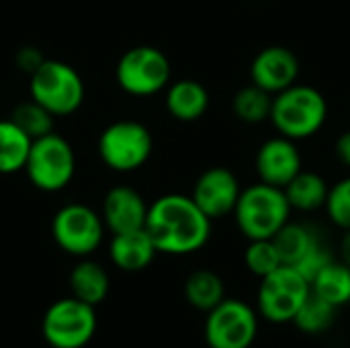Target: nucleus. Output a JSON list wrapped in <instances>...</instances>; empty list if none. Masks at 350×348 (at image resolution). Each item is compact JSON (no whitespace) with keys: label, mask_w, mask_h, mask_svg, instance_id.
<instances>
[{"label":"nucleus","mask_w":350,"mask_h":348,"mask_svg":"<svg viewBox=\"0 0 350 348\" xmlns=\"http://www.w3.org/2000/svg\"><path fill=\"white\" fill-rule=\"evenodd\" d=\"M146 232L158 252L185 256L199 252L211 238V219L197 207L193 197L170 193L148 207Z\"/></svg>","instance_id":"f257e3e1"},{"label":"nucleus","mask_w":350,"mask_h":348,"mask_svg":"<svg viewBox=\"0 0 350 348\" xmlns=\"http://www.w3.org/2000/svg\"><path fill=\"white\" fill-rule=\"evenodd\" d=\"M271 123L293 142L316 135L328 119L326 96L310 84H291L289 88L273 94Z\"/></svg>","instance_id":"f03ea898"},{"label":"nucleus","mask_w":350,"mask_h":348,"mask_svg":"<svg viewBox=\"0 0 350 348\" xmlns=\"http://www.w3.org/2000/svg\"><path fill=\"white\" fill-rule=\"evenodd\" d=\"M291 205L285 191L267 183L242 189L234 207L238 230L248 240H273L275 234L291 219Z\"/></svg>","instance_id":"7ed1b4c3"},{"label":"nucleus","mask_w":350,"mask_h":348,"mask_svg":"<svg viewBox=\"0 0 350 348\" xmlns=\"http://www.w3.org/2000/svg\"><path fill=\"white\" fill-rule=\"evenodd\" d=\"M310 293V281L297 269L281 265L267 277L258 279L254 308L260 320L273 326H285L293 322Z\"/></svg>","instance_id":"20e7f679"},{"label":"nucleus","mask_w":350,"mask_h":348,"mask_svg":"<svg viewBox=\"0 0 350 348\" xmlns=\"http://www.w3.org/2000/svg\"><path fill=\"white\" fill-rule=\"evenodd\" d=\"M31 98L53 117H66L80 109L84 101L82 76L66 62L45 59L31 74Z\"/></svg>","instance_id":"39448f33"},{"label":"nucleus","mask_w":350,"mask_h":348,"mask_svg":"<svg viewBox=\"0 0 350 348\" xmlns=\"http://www.w3.org/2000/svg\"><path fill=\"white\" fill-rule=\"evenodd\" d=\"M260 332L256 308L238 297H226L207 312L203 338L209 348H252Z\"/></svg>","instance_id":"423d86ee"},{"label":"nucleus","mask_w":350,"mask_h":348,"mask_svg":"<svg viewBox=\"0 0 350 348\" xmlns=\"http://www.w3.org/2000/svg\"><path fill=\"white\" fill-rule=\"evenodd\" d=\"M25 172L39 191L57 193L66 189L76 172V156L70 142L53 131L33 139Z\"/></svg>","instance_id":"0eeeda50"},{"label":"nucleus","mask_w":350,"mask_h":348,"mask_svg":"<svg viewBox=\"0 0 350 348\" xmlns=\"http://www.w3.org/2000/svg\"><path fill=\"white\" fill-rule=\"evenodd\" d=\"M96 324L94 306L72 295L47 308L41 320V334L49 347L82 348L92 340Z\"/></svg>","instance_id":"6e6552de"},{"label":"nucleus","mask_w":350,"mask_h":348,"mask_svg":"<svg viewBox=\"0 0 350 348\" xmlns=\"http://www.w3.org/2000/svg\"><path fill=\"white\" fill-rule=\"evenodd\" d=\"M154 150L152 133L137 121H115L98 137V156L115 172L142 168Z\"/></svg>","instance_id":"1a4fd4ad"},{"label":"nucleus","mask_w":350,"mask_h":348,"mask_svg":"<svg viewBox=\"0 0 350 348\" xmlns=\"http://www.w3.org/2000/svg\"><path fill=\"white\" fill-rule=\"evenodd\" d=\"M119 86L133 96H152L170 82V62L158 47L137 45L125 51L117 64Z\"/></svg>","instance_id":"9d476101"},{"label":"nucleus","mask_w":350,"mask_h":348,"mask_svg":"<svg viewBox=\"0 0 350 348\" xmlns=\"http://www.w3.org/2000/svg\"><path fill=\"white\" fill-rule=\"evenodd\" d=\"M51 234L64 252L72 256H88L103 242L105 222L92 207L68 203L53 215Z\"/></svg>","instance_id":"9b49d317"},{"label":"nucleus","mask_w":350,"mask_h":348,"mask_svg":"<svg viewBox=\"0 0 350 348\" xmlns=\"http://www.w3.org/2000/svg\"><path fill=\"white\" fill-rule=\"evenodd\" d=\"M240 193L242 187L238 176L224 166H213L197 178L191 197L197 207L213 222L234 213Z\"/></svg>","instance_id":"f8f14e48"},{"label":"nucleus","mask_w":350,"mask_h":348,"mask_svg":"<svg viewBox=\"0 0 350 348\" xmlns=\"http://www.w3.org/2000/svg\"><path fill=\"white\" fill-rule=\"evenodd\" d=\"M299 76V59L285 45H269L260 49L250 64L252 84L262 90L277 94L291 84L297 82Z\"/></svg>","instance_id":"ddd939ff"},{"label":"nucleus","mask_w":350,"mask_h":348,"mask_svg":"<svg viewBox=\"0 0 350 348\" xmlns=\"http://www.w3.org/2000/svg\"><path fill=\"white\" fill-rule=\"evenodd\" d=\"M304 170L297 144L285 135L267 139L256 152V172L260 183L285 189L287 183Z\"/></svg>","instance_id":"4468645a"},{"label":"nucleus","mask_w":350,"mask_h":348,"mask_svg":"<svg viewBox=\"0 0 350 348\" xmlns=\"http://www.w3.org/2000/svg\"><path fill=\"white\" fill-rule=\"evenodd\" d=\"M148 207L144 197L131 187H113L103 201V222L113 234L142 230L146 226Z\"/></svg>","instance_id":"2eb2a0df"},{"label":"nucleus","mask_w":350,"mask_h":348,"mask_svg":"<svg viewBox=\"0 0 350 348\" xmlns=\"http://www.w3.org/2000/svg\"><path fill=\"white\" fill-rule=\"evenodd\" d=\"M158 254L152 238L148 236L146 228L113 234V240L109 244V256L113 265L127 273L144 271L152 265L154 256Z\"/></svg>","instance_id":"dca6fc26"},{"label":"nucleus","mask_w":350,"mask_h":348,"mask_svg":"<svg viewBox=\"0 0 350 348\" xmlns=\"http://www.w3.org/2000/svg\"><path fill=\"white\" fill-rule=\"evenodd\" d=\"M273 244L281 256V263L287 267H297L306 260L318 246L324 244L316 228L301 222H287L273 238Z\"/></svg>","instance_id":"f3484780"},{"label":"nucleus","mask_w":350,"mask_h":348,"mask_svg":"<svg viewBox=\"0 0 350 348\" xmlns=\"http://www.w3.org/2000/svg\"><path fill=\"white\" fill-rule=\"evenodd\" d=\"M209 107V92L197 80H176L166 90V109L168 113L185 123L197 121L205 115Z\"/></svg>","instance_id":"a211bd4d"},{"label":"nucleus","mask_w":350,"mask_h":348,"mask_svg":"<svg viewBox=\"0 0 350 348\" xmlns=\"http://www.w3.org/2000/svg\"><path fill=\"white\" fill-rule=\"evenodd\" d=\"M285 197L291 205L293 211H304L312 213L318 209H324L326 199H328V183L324 176L312 170H299L283 189Z\"/></svg>","instance_id":"6ab92c4d"},{"label":"nucleus","mask_w":350,"mask_h":348,"mask_svg":"<svg viewBox=\"0 0 350 348\" xmlns=\"http://www.w3.org/2000/svg\"><path fill=\"white\" fill-rule=\"evenodd\" d=\"M226 283L211 269H197L185 281V299L197 312H211L226 299Z\"/></svg>","instance_id":"aec40b11"},{"label":"nucleus","mask_w":350,"mask_h":348,"mask_svg":"<svg viewBox=\"0 0 350 348\" xmlns=\"http://www.w3.org/2000/svg\"><path fill=\"white\" fill-rule=\"evenodd\" d=\"M109 287L111 281L107 271L94 260H80L70 273L72 295L94 308L105 302V297L109 295Z\"/></svg>","instance_id":"412c9836"},{"label":"nucleus","mask_w":350,"mask_h":348,"mask_svg":"<svg viewBox=\"0 0 350 348\" xmlns=\"http://www.w3.org/2000/svg\"><path fill=\"white\" fill-rule=\"evenodd\" d=\"M312 293L326 299L328 304L336 308L350 306V267L342 260L334 258L330 260L312 281H310Z\"/></svg>","instance_id":"4be33fe9"},{"label":"nucleus","mask_w":350,"mask_h":348,"mask_svg":"<svg viewBox=\"0 0 350 348\" xmlns=\"http://www.w3.org/2000/svg\"><path fill=\"white\" fill-rule=\"evenodd\" d=\"M338 318H340V308H336V306L328 304L326 299L310 293V297L306 299V304L301 306V310L293 318L291 326L299 334L322 336L338 324Z\"/></svg>","instance_id":"5701e85b"},{"label":"nucleus","mask_w":350,"mask_h":348,"mask_svg":"<svg viewBox=\"0 0 350 348\" xmlns=\"http://www.w3.org/2000/svg\"><path fill=\"white\" fill-rule=\"evenodd\" d=\"M33 139L12 121H0V174L25 170Z\"/></svg>","instance_id":"b1692460"},{"label":"nucleus","mask_w":350,"mask_h":348,"mask_svg":"<svg viewBox=\"0 0 350 348\" xmlns=\"http://www.w3.org/2000/svg\"><path fill=\"white\" fill-rule=\"evenodd\" d=\"M271 107H273V94L262 90L256 84H248L240 88L232 101L234 115L244 121V123H262L269 121L271 117Z\"/></svg>","instance_id":"393cba45"},{"label":"nucleus","mask_w":350,"mask_h":348,"mask_svg":"<svg viewBox=\"0 0 350 348\" xmlns=\"http://www.w3.org/2000/svg\"><path fill=\"white\" fill-rule=\"evenodd\" d=\"M31 139H37V137H43L47 133L53 131V115L41 107L39 103H35L33 98L27 101V103H21L14 111H12V117H10Z\"/></svg>","instance_id":"a878e982"},{"label":"nucleus","mask_w":350,"mask_h":348,"mask_svg":"<svg viewBox=\"0 0 350 348\" xmlns=\"http://www.w3.org/2000/svg\"><path fill=\"white\" fill-rule=\"evenodd\" d=\"M244 265L250 275L262 279L279 269L283 263L273 240H248V246L244 250Z\"/></svg>","instance_id":"bb28decb"},{"label":"nucleus","mask_w":350,"mask_h":348,"mask_svg":"<svg viewBox=\"0 0 350 348\" xmlns=\"http://www.w3.org/2000/svg\"><path fill=\"white\" fill-rule=\"evenodd\" d=\"M324 209L336 228L342 232L350 230V176H345L334 187H330Z\"/></svg>","instance_id":"cd10ccee"},{"label":"nucleus","mask_w":350,"mask_h":348,"mask_svg":"<svg viewBox=\"0 0 350 348\" xmlns=\"http://www.w3.org/2000/svg\"><path fill=\"white\" fill-rule=\"evenodd\" d=\"M43 62H45V57H43L41 51H39L37 47H33V45L21 47V49L16 51V66H18L23 72H27L29 76H31Z\"/></svg>","instance_id":"c85d7f7f"},{"label":"nucleus","mask_w":350,"mask_h":348,"mask_svg":"<svg viewBox=\"0 0 350 348\" xmlns=\"http://www.w3.org/2000/svg\"><path fill=\"white\" fill-rule=\"evenodd\" d=\"M334 154L338 158L340 164H345L347 168H350V129L342 131L334 144Z\"/></svg>","instance_id":"c756f323"},{"label":"nucleus","mask_w":350,"mask_h":348,"mask_svg":"<svg viewBox=\"0 0 350 348\" xmlns=\"http://www.w3.org/2000/svg\"><path fill=\"white\" fill-rule=\"evenodd\" d=\"M338 260H342L347 267H350V230H345L340 244H338Z\"/></svg>","instance_id":"7c9ffc66"}]
</instances>
